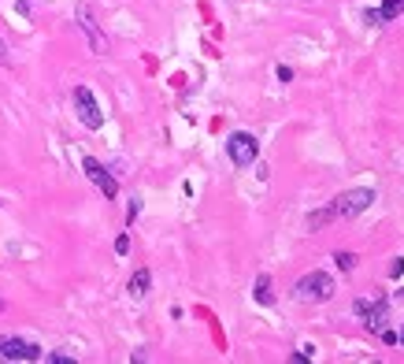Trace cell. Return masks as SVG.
<instances>
[{
	"label": "cell",
	"instance_id": "ac0fdd59",
	"mask_svg": "<svg viewBox=\"0 0 404 364\" xmlns=\"http://www.w3.org/2000/svg\"><path fill=\"white\" fill-rule=\"evenodd\" d=\"M0 312H4V301H0Z\"/></svg>",
	"mask_w": 404,
	"mask_h": 364
},
{
	"label": "cell",
	"instance_id": "ba28073f",
	"mask_svg": "<svg viewBox=\"0 0 404 364\" xmlns=\"http://www.w3.org/2000/svg\"><path fill=\"white\" fill-rule=\"evenodd\" d=\"M149 282H152V275H149V268H137L134 275H130V297H145L149 294Z\"/></svg>",
	"mask_w": 404,
	"mask_h": 364
},
{
	"label": "cell",
	"instance_id": "3957f363",
	"mask_svg": "<svg viewBox=\"0 0 404 364\" xmlns=\"http://www.w3.org/2000/svg\"><path fill=\"white\" fill-rule=\"evenodd\" d=\"M74 112H78V119H82V126H89V130L104 126V112H100L97 97L89 93L86 86H74Z\"/></svg>",
	"mask_w": 404,
	"mask_h": 364
},
{
	"label": "cell",
	"instance_id": "9a60e30c",
	"mask_svg": "<svg viewBox=\"0 0 404 364\" xmlns=\"http://www.w3.org/2000/svg\"><path fill=\"white\" fill-rule=\"evenodd\" d=\"M363 19H368V22H375V26H382V11H379V8H371Z\"/></svg>",
	"mask_w": 404,
	"mask_h": 364
},
{
	"label": "cell",
	"instance_id": "5b68a950",
	"mask_svg": "<svg viewBox=\"0 0 404 364\" xmlns=\"http://www.w3.org/2000/svg\"><path fill=\"white\" fill-rule=\"evenodd\" d=\"M227 152H230V160L238 167H249V164H256V156H260V141L252 134H245V130H238V134L227 138Z\"/></svg>",
	"mask_w": 404,
	"mask_h": 364
},
{
	"label": "cell",
	"instance_id": "277c9868",
	"mask_svg": "<svg viewBox=\"0 0 404 364\" xmlns=\"http://www.w3.org/2000/svg\"><path fill=\"white\" fill-rule=\"evenodd\" d=\"M0 360H19V364H34L41 360V346L26 342V338H0Z\"/></svg>",
	"mask_w": 404,
	"mask_h": 364
},
{
	"label": "cell",
	"instance_id": "e0dca14e",
	"mask_svg": "<svg viewBox=\"0 0 404 364\" xmlns=\"http://www.w3.org/2000/svg\"><path fill=\"white\" fill-rule=\"evenodd\" d=\"M397 342H400V346H404V327H400V334H397Z\"/></svg>",
	"mask_w": 404,
	"mask_h": 364
},
{
	"label": "cell",
	"instance_id": "30bf717a",
	"mask_svg": "<svg viewBox=\"0 0 404 364\" xmlns=\"http://www.w3.org/2000/svg\"><path fill=\"white\" fill-rule=\"evenodd\" d=\"M334 219H337V216H334V208L327 204V208H319V212H311V216H308V230H323L327 223H334Z\"/></svg>",
	"mask_w": 404,
	"mask_h": 364
},
{
	"label": "cell",
	"instance_id": "9c48e42d",
	"mask_svg": "<svg viewBox=\"0 0 404 364\" xmlns=\"http://www.w3.org/2000/svg\"><path fill=\"white\" fill-rule=\"evenodd\" d=\"M78 19H82V30L89 34V41H93V48H97V52H104V37H100V30H97L93 15H89V8H82V11H78Z\"/></svg>",
	"mask_w": 404,
	"mask_h": 364
},
{
	"label": "cell",
	"instance_id": "4fadbf2b",
	"mask_svg": "<svg viewBox=\"0 0 404 364\" xmlns=\"http://www.w3.org/2000/svg\"><path fill=\"white\" fill-rule=\"evenodd\" d=\"M334 264L342 268V271H353L356 268V253H342V249H337L334 253Z\"/></svg>",
	"mask_w": 404,
	"mask_h": 364
},
{
	"label": "cell",
	"instance_id": "2e32d148",
	"mask_svg": "<svg viewBox=\"0 0 404 364\" xmlns=\"http://www.w3.org/2000/svg\"><path fill=\"white\" fill-rule=\"evenodd\" d=\"M8 60V48H4V41H0V63H4Z\"/></svg>",
	"mask_w": 404,
	"mask_h": 364
},
{
	"label": "cell",
	"instance_id": "8992f818",
	"mask_svg": "<svg viewBox=\"0 0 404 364\" xmlns=\"http://www.w3.org/2000/svg\"><path fill=\"white\" fill-rule=\"evenodd\" d=\"M353 312H356L363 323H368V331H382V323L389 320V305L382 301V297H379V301H368V297H360V301L353 305Z\"/></svg>",
	"mask_w": 404,
	"mask_h": 364
},
{
	"label": "cell",
	"instance_id": "8fae6325",
	"mask_svg": "<svg viewBox=\"0 0 404 364\" xmlns=\"http://www.w3.org/2000/svg\"><path fill=\"white\" fill-rule=\"evenodd\" d=\"M256 301H260V305H271V301H275V290H271V279H267V275L256 279Z\"/></svg>",
	"mask_w": 404,
	"mask_h": 364
},
{
	"label": "cell",
	"instance_id": "6da1fadb",
	"mask_svg": "<svg viewBox=\"0 0 404 364\" xmlns=\"http://www.w3.org/2000/svg\"><path fill=\"white\" fill-rule=\"evenodd\" d=\"M334 279L327 275V271H311V275H304L301 282H297V297L301 301H330L334 297Z\"/></svg>",
	"mask_w": 404,
	"mask_h": 364
},
{
	"label": "cell",
	"instance_id": "52a82bcc",
	"mask_svg": "<svg viewBox=\"0 0 404 364\" xmlns=\"http://www.w3.org/2000/svg\"><path fill=\"white\" fill-rule=\"evenodd\" d=\"M82 167H86L89 182H93V186H100V193H104L108 201L115 197V193H119V182L112 178V171H108V167H104L100 160H93V156H86V160H82Z\"/></svg>",
	"mask_w": 404,
	"mask_h": 364
},
{
	"label": "cell",
	"instance_id": "5bb4252c",
	"mask_svg": "<svg viewBox=\"0 0 404 364\" xmlns=\"http://www.w3.org/2000/svg\"><path fill=\"white\" fill-rule=\"evenodd\" d=\"M115 253H119V256L130 253V238H126V234H119V238H115Z\"/></svg>",
	"mask_w": 404,
	"mask_h": 364
},
{
	"label": "cell",
	"instance_id": "7c38bea8",
	"mask_svg": "<svg viewBox=\"0 0 404 364\" xmlns=\"http://www.w3.org/2000/svg\"><path fill=\"white\" fill-rule=\"evenodd\" d=\"M382 22H393V19H400V11H404V0H382Z\"/></svg>",
	"mask_w": 404,
	"mask_h": 364
},
{
	"label": "cell",
	"instance_id": "7a4b0ae2",
	"mask_svg": "<svg viewBox=\"0 0 404 364\" xmlns=\"http://www.w3.org/2000/svg\"><path fill=\"white\" fill-rule=\"evenodd\" d=\"M371 201H375V190H349V193H342V197H334L330 208H334L337 219H353L360 212H368Z\"/></svg>",
	"mask_w": 404,
	"mask_h": 364
}]
</instances>
